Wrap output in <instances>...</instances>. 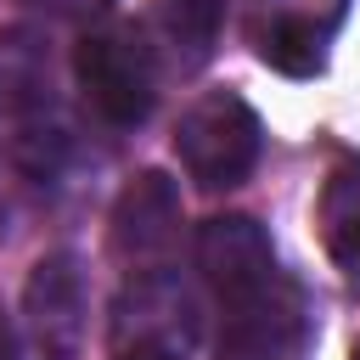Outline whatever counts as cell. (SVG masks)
<instances>
[{
    "label": "cell",
    "instance_id": "1",
    "mask_svg": "<svg viewBox=\"0 0 360 360\" xmlns=\"http://www.w3.org/2000/svg\"><path fill=\"white\" fill-rule=\"evenodd\" d=\"M259 146H264V124L236 90H202L174 124V158L186 180H197L202 191L242 186L259 163Z\"/></svg>",
    "mask_w": 360,
    "mask_h": 360
},
{
    "label": "cell",
    "instance_id": "2",
    "mask_svg": "<svg viewBox=\"0 0 360 360\" xmlns=\"http://www.w3.org/2000/svg\"><path fill=\"white\" fill-rule=\"evenodd\" d=\"M73 73H79L84 101L107 124H118V129L146 124V112L158 101V51L146 45V34L135 22L90 28L73 51Z\"/></svg>",
    "mask_w": 360,
    "mask_h": 360
},
{
    "label": "cell",
    "instance_id": "3",
    "mask_svg": "<svg viewBox=\"0 0 360 360\" xmlns=\"http://www.w3.org/2000/svg\"><path fill=\"white\" fill-rule=\"evenodd\" d=\"M349 0H259L253 11V51L264 68L287 79H315L326 68V45L343 28Z\"/></svg>",
    "mask_w": 360,
    "mask_h": 360
},
{
    "label": "cell",
    "instance_id": "4",
    "mask_svg": "<svg viewBox=\"0 0 360 360\" xmlns=\"http://www.w3.org/2000/svg\"><path fill=\"white\" fill-rule=\"evenodd\" d=\"M22 315H28V338L39 360H79L84 332H90V298H84V270L73 253H45L34 264Z\"/></svg>",
    "mask_w": 360,
    "mask_h": 360
},
{
    "label": "cell",
    "instance_id": "5",
    "mask_svg": "<svg viewBox=\"0 0 360 360\" xmlns=\"http://www.w3.org/2000/svg\"><path fill=\"white\" fill-rule=\"evenodd\" d=\"M197 270L219 292V304H236V298H248L281 276L264 225L248 214H214L197 225Z\"/></svg>",
    "mask_w": 360,
    "mask_h": 360
},
{
    "label": "cell",
    "instance_id": "6",
    "mask_svg": "<svg viewBox=\"0 0 360 360\" xmlns=\"http://www.w3.org/2000/svg\"><path fill=\"white\" fill-rule=\"evenodd\" d=\"M197 349V304L180 281H141L129 287L118 309V354H158V360H191Z\"/></svg>",
    "mask_w": 360,
    "mask_h": 360
},
{
    "label": "cell",
    "instance_id": "7",
    "mask_svg": "<svg viewBox=\"0 0 360 360\" xmlns=\"http://www.w3.org/2000/svg\"><path fill=\"white\" fill-rule=\"evenodd\" d=\"M292 338H298V304H292V287L276 276L270 287L225 304L219 360H287Z\"/></svg>",
    "mask_w": 360,
    "mask_h": 360
},
{
    "label": "cell",
    "instance_id": "8",
    "mask_svg": "<svg viewBox=\"0 0 360 360\" xmlns=\"http://www.w3.org/2000/svg\"><path fill=\"white\" fill-rule=\"evenodd\" d=\"M174 225H180V191L169 174L146 169L124 186V197L112 202V248L124 259H152L174 242Z\"/></svg>",
    "mask_w": 360,
    "mask_h": 360
},
{
    "label": "cell",
    "instance_id": "9",
    "mask_svg": "<svg viewBox=\"0 0 360 360\" xmlns=\"http://www.w3.org/2000/svg\"><path fill=\"white\" fill-rule=\"evenodd\" d=\"M315 225L343 276H360V152H343L315 197Z\"/></svg>",
    "mask_w": 360,
    "mask_h": 360
},
{
    "label": "cell",
    "instance_id": "10",
    "mask_svg": "<svg viewBox=\"0 0 360 360\" xmlns=\"http://www.w3.org/2000/svg\"><path fill=\"white\" fill-rule=\"evenodd\" d=\"M219 6L225 0H163L158 6V22H163V39L174 45V56L186 68L208 62L214 39H219Z\"/></svg>",
    "mask_w": 360,
    "mask_h": 360
},
{
    "label": "cell",
    "instance_id": "11",
    "mask_svg": "<svg viewBox=\"0 0 360 360\" xmlns=\"http://www.w3.org/2000/svg\"><path fill=\"white\" fill-rule=\"evenodd\" d=\"M34 11H45V17H56V22H96V17H107L118 0H28Z\"/></svg>",
    "mask_w": 360,
    "mask_h": 360
},
{
    "label": "cell",
    "instance_id": "12",
    "mask_svg": "<svg viewBox=\"0 0 360 360\" xmlns=\"http://www.w3.org/2000/svg\"><path fill=\"white\" fill-rule=\"evenodd\" d=\"M0 360H17V354H11V343H0Z\"/></svg>",
    "mask_w": 360,
    "mask_h": 360
},
{
    "label": "cell",
    "instance_id": "13",
    "mask_svg": "<svg viewBox=\"0 0 360 360\" xmlns=\"http://www.w3.org/2000/svg\"><path fill=\"white\" fill-rule=\"evenodd\" d=\"M0 343H6V326H0Z\"/></svg>",
    "mask_w": 360,
    "mask_h": 360
}]
</instances>
